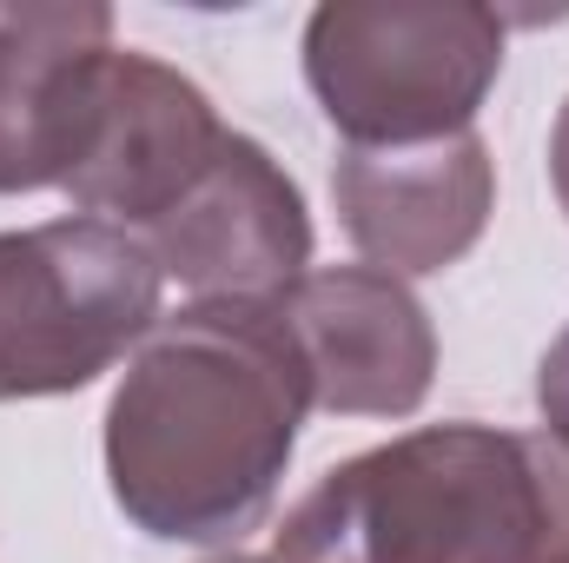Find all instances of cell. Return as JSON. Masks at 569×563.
Listing matches in <instances>:
<instances>
[{"mask_svg":"<svg viewBox=\"0 0 569 563\" xmlns=\"http://www.w3.org/2000/svg\"><path fill=\"white\" fill-rule=\"evenodd\" d=\"M311 385L272 305H186L159 318L107 405L113 504L166 544L246 537L291 464Z\"/></svg>","mask_w":569,"mask_h":563,"instance_id":"obj_1","label":"cell"},{"mask_svg":"<svg viewBox=\"0 0 569 563\" xmlns=\"http://www.w3.org/2000/svg\"><path fill=\"white\" fill-rule=\"evenodd\" d=\"M569 451L550 431L425 424L325 471L272 563H563Z\"/></svg>","mask_w":569,"mask_h":563,"instance_id":"obj_2","label":"cell"},{"mask_svg":"<svg viewBox=\"0 0 569 563\" xmlns=\"http://www.w3.org/2000/svg\"><path fill=\"white\" fill-rule=\"evenodd\" d=\"M503 73V20L477 0H325L305 27V80L345 146L470 134Z\"/></svg>","mask_w":569,"mask_h":563,"instance_id":"obj_3","label":"cell"},{"mask_svg":"<svg viewBox=\"0 0 569 563\" xmlns=\"http://www.w3.org/2000/svg\"><path fill=\"white\" fill-rule=\"evenodd\" d=\"M159 285L146 239L107 219L0 233V405L60 398L113 372L152 338Z\"/></svg>","mask_w":569,"mask_h":563,"instance_id":"obj_4","label":"cell"},{"mask_svg":"<svg viewBox=\"0 0 569 563\" xmlns=\"http://www.w3.org/2000/svg\"><path fill=\"white\" fill-rule=\"evenodd\" d=\"M159 279H179L192 305H272L311 273V219L284 166L246 134H226L219 159L140 233Z\"/></svg>","mask_w":569,"mask_h":563,"instance_id":"obj_5","label":"cell"},{"mask_svg":"<svg viewBox=\"0 0 569 563\" xmlns=\"http://www.w3.org/2000/svg\"><path fill=\"white\" fill-rule=\"evenodd\" d=\"M219 146H226V127L186 73L133 47L127 53L107 47L93 73L87 134L60 192L73 199L80 219L146 233L166 206L186 199V186L219 159Z\"/></svg>","mask_w":569,"mask_h":563,"instance_id":"obj_6","label":"cell"},{"mask_svg":"<svg viewBox=\"0 0 569 563\" xmlns=\"http://www.w3.org/2000/svg\"><path fill=\"white\" fill-rule=\"evenodd\" d=\"M298 345L311 412L331 418H405L437 372V332L411 285L378 266H325L279 298Z\"/></svg>","mask_w":569,"mask_h":563,"instance_id":"obj_7","label":"cell"},{"mask_svg":"<svg viewBox=\"0 0 569 563\" xmlns=\"http://www.w3.org/2000/svg\"><path fill=\"white\" fill-rule=\"evenodd\" d=\"M331 199L345 239L391 279H425L457 266L497 206L490 146L470 134L425 146H345L331 166Z\"/></svg>","mask_w":569,"mask_h":563,"instance_id":"obj_8","label":"cell"},{"mask_svg":"<svg viewBox=\"0 0 569 563\" xmlns=\"http://www.w3.org/2000/svg\"><path fill=\"white\" fill-rule=\"evenodd\" d=\"M107 47L93 0H0V192L67 186Z\"/></svg>","mask_w":569,"mask_h":563,"instance_id":"obj_9","label":"cell"},{"mask_svg":"<svg viewBox=\"0 0 569 563\" xmlns=\"http://www.w3.org/2000/svg\"><path fill=\"white\" fill-rule=\"evenodd\" d=\"M537 412H543V431L569 451V325L537 365Z\"/></svg>","mask_w":569,"mask_h":563,"instance_id":"obj_10","label":"cell"},{"mask_svg":"<svg viewBox=\"0 0 569 563\" xmlns=\"http://www.w3.org/2000/svg\"><path fill=\"white\" fill-rule=\"evenodd\" d=\"M550 179H557V199H563V213H569V100H563V113H557V134H550Z\"/></svg>","mask_w":569,"mask_h":563,"instance_id":"obj_11","label":"cell"},{"mask_svg":"<svg viewBox=\"0 0 569 563\" xmlns=\"http://www.w3.org/2000/svg\"><path fill=\"white\" fill-rule=\"evenodd\" d=\"M212 563H266V557H212Z\"/></svg>","mask_w":569,"mask_h":563,"instance_id":"obj_12","label":"cell"},{"mask_svg":"<svg viewBox=\"0 0 569 563\" xmlns=\"http://www.w3.org/2000/svg\"><path fill=\"white\" fill-rule=\"evenodd\" d=\"M563 563H569V557H563Z\"/></svg>","mask_w":569,"mask_h":563,"instance_id":"obj_13","label":"cell"}]
</instances>
